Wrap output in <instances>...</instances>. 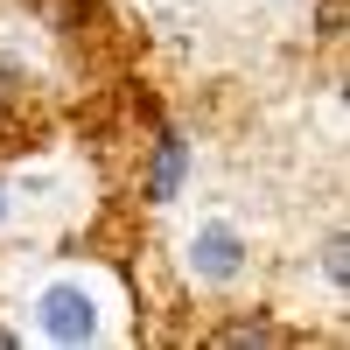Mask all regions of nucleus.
I'll return each instance as SVG.
<instances>
[{"instance_id":"nucleus-1","label":"nucleus","mask_w":350,"mask_h":350,"mask_svg":"<svg viewBox=\"0 0 350 350\" xmlns=\"http://www.w3.org/2000/svg\"><path fill=\"white\" fill-rule=\"evenodd\" d=\"M92 329H98V315H92V295H84V287H49L42 295V336L84 343Z\"/></svg>"},{"instance_id":"nucleus-2","label":"nucleus","mask_w":350,"mask_h":350,"mask_svg":"<svg viewBox=\"0 0 350 350\" xmlns=\"http://www.w3.org/2000/svg\"><path fill=\"white\" fill-rule=\"evenodd\" d=\"M189 267H196L203 280H231V273L245 267V239H239L231 224H203L196 239H189Z\"/></svg>"},{"instance_id":"nucleus-3","label":"nucleus","mask_w":350,"mask_h":350,"mask_svg":"<svg viewBox=\"0 0 350 350\" xmlns=\"http://www.w3.org/2000/svg\"><path fill=\"white\" fill-rule=\"evenodd\" d=\"M183 175H189V148H183V133H161V140H154V168H148V196L168 203L175 189H183Z\"/></svg>"},{"instance_id":"nucleus-5","label":"nucleus","mask_w":350,"mask_h":350,"mask_svg":"<svg viewBox=\"0 0 350 350\" xmlns=\"http://www.w3.org/2000/svg\"><path fill=\"white\" fill-rule=\"evenodd\" d=\"M8 343H14V336H8V329H0V350H8Z\"/></svg>"},{"instance_id":"nucleus-6","label":"nucleus","mask_w":350,"mask_h":350,"mask_svg":"<svg viewBox=\"0 0 350 350\" xmlns=\"http://www.w3.org/2000/svg\"><path fill=\"white\" fill-rule=\"evenodd\" d=\"M0 217H8V203H0Z\"/></svg>"},{"instance_id":"nucleus-4","label":"nucleus","mask_w":350,"mask_h":350,"mask_svg":"<svg viewBox=\"0 0 350 350\" xmlns=\"http://www.w3.org/2000/svg\"><path fill=\"white\" fill-rule=\"evenodd\" d=\"M224 343H280V329H267V323H252V329H224Z\"/></svg>"}]
</instances>
